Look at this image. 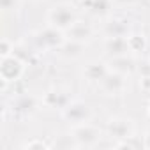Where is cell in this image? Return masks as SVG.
<instances>
[{"label": "cell", "instance_id": "15", "mask_svg": "<svg viewBox=\"0 0 150 150\" xmlns=\"http://www.w3.org/2000/svg\"><path fill=\"white\" fill-rule=\"evenodd\" d=\"M83 50H85V42L72 41V39H67V41L58 48L60 55H64V57H67V58H76V57H80V55L83 53Z\"/></svg>", "mask_w": 150, "mask_h": 150}, {"label": "cell", "instance_id": "11", "mask_svg": "<svg viewBox=\"0 0 150 150\" xmlns=\"http://www.w3.org/2000/svg\"><path fill=\"white\" fill-rule=\"evenodd\" d=\"M92 37V28L90 25L83 23V21H78L74 23L69 30H67V39H72V41H80V42H87L88 39Z\"/></svg>", "mask_w": 150, "mask_h": 150}, {"label": "cell", "instance_id": "22", "mask_svg": "<svg viewBox=\"0 0 150 150\" xmlns=\"http://www.w3.org/2000/svg\"><path fill=\"white\" fill-rule=\"evenodd\" d=\"M115 4H120V6H131V4H134L136 0H113Z\"/></svg>", "mask_w": 150, "mask_h": 150}, {"label": "cell", "instance_id": "18", "mask_svg": "<svg viewBox=\"0 0 150 150\" xmlns=\"http://www.w3.org/2000/svg\"><path fill=\"white\" fill-rule=\"evenodd\" d=\"M13 53H14V44H11L7 39H2V42H0V55H2V58Z\"/></svg>", "mask_w": 150, "mask_h": 150}, {"label": "cell", "instance_id": "9", "mask_svg": "<svg viewBox=\"0 0 150 150\" xmlns=\"http://www.w3.org/2000/svg\"><path fill=\"white\" fill-rule=\"evenodd\" d=\"M108 72H110V67H108L104 62L94 60V62H90V64L85 65V69H83V76H85L88 81H96V83H99Z\"/></svg>", "mask_w": 150, "mask_h": 150}, {"label": "cell", "instance_id": "10", "mask_svg": "<svg viewBox=\"0 0 150 150\" xmlns=\"http://www.w3.org/2000/svg\"><path fill=\"white\" fill-rule=\"evenodd\" d=\"M104 34L106 37H129L131 34V27L125 20H110L106 25H104Z\"/></svg>", "mask_w": 150, "mask_h": 150}, {"label": "cell", "instance_id": "14", "mask_svg": "<svg viewBox=\"0 0 150 150\" xmlns=\"http://www.w3.org/2000/svg\"><path fill=\"white\" fill-rule=\"evenodd\" d=\"M110 69L115 71V72H120V74L129 76V74L132 72V69H134V62H132V58H129L127 55L111 57V60H110Z\"/></svg>", "mask_w": 150, "mask_h": 150}, {"label": "cell", "instance_id": "16", "mask_svg": "<svg viewBox=\"0 0 150 150\" xmlns=\"http://www.w3.org/2000/svg\"><path fill=\"white\" fill-rule=\"evenodd\" d=\"M35 108H37V101H35V97H32V96H21V97H18V99L13 103V110H14L16 113H21V115H28V113H32Z\"/></svg>", "mask_w": 150, "mask_h": 150}, {"label": "cell", "instance_id": "19", "mask_svg": "<svg viewBox=\"0 0 150 150\" xmlns=\"http://www.w3.org/2000/svg\"><path fill=\"white\" fill-rule=\"evenodd\" d=\"M0 6L4 11H13L18 7V0H0Z\"/></svg>", "mask_w": 150, "mask_h": 150}, {"label": "cell", "instance_id": "6", "mask_svg": "<svg viewBox=\"0 0 150 150\" xmlns=\"http://www.w3.org/2000/svg\"><path fill=\"white\" fill-rule=\"evenodd\" d=\"M99 85L108 96H118L127 88V80H125V74H120L110 69V72L99 81Z\"/></svg>", "mask_w": 150, "mask_h": 150}, {"label": "cell", "instance_id": "4", "mask_svg": "<svg viewBox=\"0 0 150 150\" xmlns=\"http://www.w3.org/2000/svg\"><path fill=\"white\" fill-rule=\"evenodd\" d=\"M34 41H35V46L39 50H58L67 39L64 37L62 30H58V28L50 25V27L39 30L34 35Z\"/></svg>", "mask_w": 150, "mask_h": 150}, {"label": "cell", "instance_id": "20", "mask_svg": "<svg viewBox=\"0 0 150 150\" xmlns=\"http://www.w3.org/2000/svg\"><path fill=\"white\" fill-rule=\"evenodd\" d=\"M25 148H50V145H46V143H42V141H37V139H34V141L27 143V145H25Z\"/></svg>", "mask_w": 150, "mask_h": 150}, {"label": "cell", "instance_id": "23", "mask_svg": "<svg viewBox=\"0 0 150 150\" xmlns=\"http://www.w3.org/2000/svg\"><path fill=\"white\" fill-rule=\"evenodd\" d=\"M145 146L150 148V129H148V132H146V143H145Z\"/></svg>", "mask_w": 150, "mask_h": 150}, {"label": "cell", "instance_id": "5", "mask_svg": "<svg viewBox=\"0 0 150 150\" xmlns=\"http://www.w3.org/2000/svg\"><path fill=\"white\" fill-rule=\"evenodd\" d=\"M25 71V62L16 57V55H9L2 58L0 64V74H2L4 83H11V81H18L21 78V74Z\"/></svg>", "mask_w": 150, "mask_h": 150}, {"label": "cell", "instance_id": "2", "mask_svg": "<svg viewBox=\"0 0 150 150\" xmlns=\"http://www.w3.org/2000/svg\"><path fill=\"white\" fill-rule=\"evenodd\" d=\"M71 134H72L74 141H76L78 148H83V146L85 148H90V146H96L101 141V131L96 125L88 124V122L72 125Z\"/></svg>", "mask_w": 150, "mask_h": 150}, {"label": "cell", "instance_id": "7", "mask_svg": "<svg viewBox=\"0 0 150 150\" xmlns=\"http://www.w3.org/2000/svg\"><path fill=\"white\" fill-rule=\"evenodd\" d=\"M108 134L115 139H125L129 136H132V124L131 120H125V118H115L110 122L108 125Z\"/></svg>", "mask_w": 150, "mask_h": 150}, {"label": "cell", "instance_id": "13", "mask_svg": "<svg viewBox=\"0 0 150 150\" xmlns=\"http://www.w3.org/2000/svg\"><path fill=\"white\" fill-rule=\"evenodd\" d=\"M83 7L94 16H104L110 13L113 0H83Z\"/></svg>", "mask_w": 150, "mask_h": 150}, {"label": "cell", "instance_id": "24", "mask_svg": "<svg viewBox=\"0 0 150 150\" xmlns=\"http://www.w3.org/2000/svg\"><path fill=\"white\" fill-rule=\"evenodd\" d=\"M148 113H150V103H148Z\"/></svg>", "mask_w": 150, "mask_h": 150}, {"label": "cell", "instance_id": "21", "mask_svg": "<svg viewBox=\"0 0 150 150\" xmlns=\"http://www.w3.org/2000/svg\"><path fill=\"white\" fill-rule=\"evenodd\" d=\"M141 88L146 90V92H150V76H146V78L141 80Z\"/></svg>", "mask_w": 150, "mask_h": 150}, {"label": "cell", "instance_id": "3", "mask_svg": "<svg viewBox=\"0 0 150 150\" xmlns=\"http://www.w3.org/2000/svg\"><path fill=\"white\" fill-rule=\"evenodd\" d=\"M62 117L71 125H78V124H85L90 120L92 110L83 101H69V104L62 110Z\"/></svg>", "mask_w": 150, "mask_h": 150}, {"label": "cell", "instance_id": "8", "mask_svg": "<svg viewBox=\"0 0 150 150\" xmlns=\"http://www.w3.org/2000/svg\"><path fill=\"white\" fill-rule=\"evenodd\" d=\"M104 50L110 57H120V55H127L131 50H129V42H127V37H106L104 41Z\"/></svg>", "mask_w": 150, "mask_h": 150}, {"label": "cell", "instance_id": "12", "mask_svg": "<svg viewBox=\"0 0 150 150\" xmlns=\"http://www.w3.org/2000/svg\"><path fill=\"white\" fill-rule=\"evenodd\" d=\"M69 97L62 92V90H50V92H46L44 94V97H42V104L46 106V108H60V110H64L67 104H69Z\"/></svg>", "mask_w": 150, "mask_h": 150}, {"label": "cell", "instance_id": "1", "mask_svg": "<svg viewBox=\"0 0 150 150\" xmlns=\"http://www.w3.org/2000/svg\"><path fill=\"white\" fill-rule=\"evenodd\" d=\"M48 21H50L51 27H55V28H58L62 32H67L74 23H76V13H74V9L69 4H58L50 11Z\"/></svg>", "mask_w": 150, "mask_h": 150}, {"label": "cell", "instance_id": "17", "mask_svg": "<svg viewBox=\"0 0 150 150\" xmlns=\"http://www.w3.org/2000/svg\"><path fill=\"white\" fill-rule=\"evenodd\" d=\"M127 42H129V50L134 51V53L145 51V48H146V41H145V37L139 35V34H129Z\"/></svg>", "mask_w": 150, "mask_h": 150}]
</instances>
